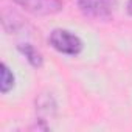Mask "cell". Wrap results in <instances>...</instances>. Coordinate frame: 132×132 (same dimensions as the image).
I'll list each match as a JSON object with an SVG mask.
<instances>
[{"label":"cell","instance_id":"8992f818","mask_svg":"<svg viewBox=\"0 0 132 132\" xmlns=\"http://www.w3.org/2000/svg\"><path fill=\"white\" fill-rule=\"evenodd\" d=\"M127 13L132 16V0H129V2H127Z\"/></svg>","mask_w":132,"mask_h":132},{"label":"cell","instance_id":"6da1fadb","mask_svg":"<svg viewBox=\"0 0 132 132\" xmlns=\"http://www.w3.org/2000/svg\"><path fill=\"white\" fill-rule=\"evenodd\" d=\"M48 42L50 45L62 53V54H69V56H76L81 53L82 50V42L81 39L73 34L72 31L69 30H62V28H57V30H53L50 33V37H48Z\"/></svg>","mask_w":132,"mask_h":132},{"label":"cell","instance_id":"7a4b0ae2","mask_svg":"<svg viewBox=\"0 0 132 132\" xmlns=\"http://www.w3.org/2000/svg\"><path fill=\"white\" fill-rule=\"evenodd\" d=\"M118 5V0H78L81 13L93 20H109Z\"/></svg>","mask_w":132,"mask_h":132},{"label":"cell","instance_id":"5b68a950","mask_svg":"<svg viewBox=\"0 0 132 132\" xmlns=\"http://www.w3.org/2000/svg\"><path fill=\"white\" fill-rule=\"evenodd\" d=\"M14 87V75L8 69L6 64H2V78H0V90L2 93H8Z\"/></svg>","mask_w":132,"mask_h":132},{"label":"cell","instance_id":"3957f363","mask_svg":"<svg viewBox=\"0 0 132 132\" xmlns=\"http://www.w3.org/2000/svg\"><path fill=\"white\" fill-rule=\"evenodd\" d=\"M13 2L34 16H53L64 8L62 0H13Z\"/></svg>","mask_w":132,"mask_h":132},{"label":"cell","instance_id":"277c9868","mask_svg":"<svg viewBox=\"0 0 132 132\" xmlns=\"http://www.w3.org/2000/svg\"><path fill=\"white\" fill-rule=\"evenodd\" d=\"M19 51L28 59V62L33 65V67H42V62H44V57L42 54L31 45V44H20L19 45Z\"/></svg>","mask_w":132,"mask_h":132}]
</instances>
